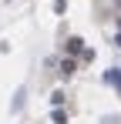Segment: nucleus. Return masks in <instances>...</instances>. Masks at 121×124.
I'll return each mask as SVG.
<instances>
[{
	"label": "nucleus",
	"mask_w": 121,
	"mask_h": 124,
	"mask_svg": "<svg viewBox=\"0 0 121 124\" xmlns=\"http://www.w3.org/2000/svg\"><path fill=\"white\" fill-rule=\"evenodd\" d=\"M74 70H78V61H74V57H64V61H60V74H64V77H71Z\"/></svg>",
	"instance_id": "nucleus-1"
},
{
	"label": "nucleus",
	"mask_w": 121,
	"mask_h": 124,
	"mask_svg": "<svg viewBox=\"0 0 121 124\" xmlns=\"http://www.w3.org/2000/svg\"><path fill=\"white\" fill-rule=\"evenodd\" d=\"M81 50H84V40L81 37H71L67 40V54H81Z\"/></svg>",
	"instance_id": "nucleus-2"
},
{
	"label": "nucleus",
	"mask_w": 121,
	"mask_h": 124,
	"mask_svg": "<svg viewBox=\"0 0 121 124\" xmlns=\"http://www.w3.org/2000/svg\"><path fill=\"white\" fill-rule=\"evenodd\" d=\"M54 124H67V114H64L60 107H54Z\"/></svg>",
	"instance_id": "nucleus-3"
},
{
	"label": "nucleus",
	"mask_w": 121,
	"mask_h": 124,
	"mask_svg": "<svg viewBox=\"0 0 121 124\" xmlns=\"http://www.w3.org/2000/svg\"><path fill=\"white\" fill-rule=\"evenodd\" d=\"M51 101H54V107H60V104H64V94H60V91H54V94H51Z\"/></svg>",
	"instance_id": "nucleus-4"
},
{
	"label": "nucleus",
	"mask_w": 121,
	"mask_h": 124,
	"mask_svg": "<svg viewBox=\"0 0 121 124\" xmlns=\"http://www.w3.org/2000/svg\"><path fill=\"white\" fill-rule=\"evenodd\" d=\"M111 84H114V87H118V94H121V74H118V77H114V81H111Z\"/></svg>",
	"instance_id": "nucleus-5"
},
{
	"label": "nucleus",
	"mask_w": 121,
	"mask_h": 124,
	"mask_svg": "<svg viewBox=\"0 0 121 124\" xmlns=\"http://www.w3.org/2000/svg\"><path fill=\"white\" fill-rule=\"evenodd\" d=\"M118 47H121V34H118Z\"/></svg>",
	"instance_id": "nucleus-6"
},
{
	"label": "nucleus",
	"mask_w": 121,
	"mask_h": 124,
	"mask_svg": "<svg viewBox=\"0 0 121 124\" xmlns=\"http://www.w3.org/2000/svg\"><path fill=\"white\" fill-rule=\"evenodd\" d=\"M118 7H121V0H118Z\"/></svg>",
	"instance_id": "nucleus-7"
}]
</instances>
